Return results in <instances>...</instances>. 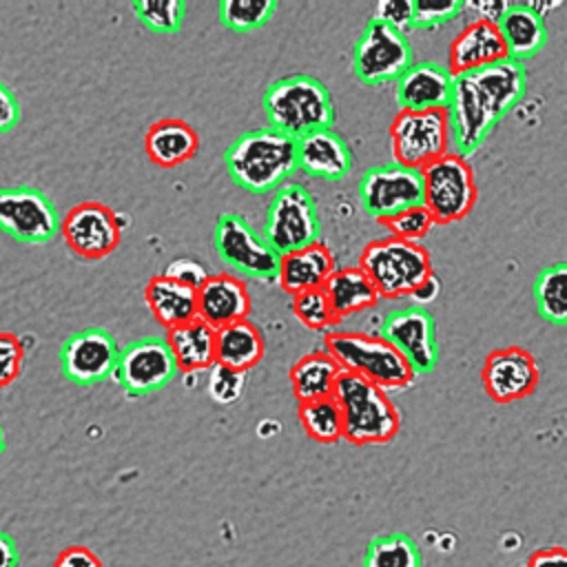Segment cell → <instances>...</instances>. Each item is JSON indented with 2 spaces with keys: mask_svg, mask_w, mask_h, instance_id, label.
Here are the masks:
<instances>
[{
  "mask_svg": "<svg viewBox=\"0 0 567 567\" xmlns=\"http://www.w3.org/2000/svg\"><path fill=\"white\" fill-rule=\"evenodd\" d=\"M527 71L523 62L501 60L478 71L454 75L447 122L452 153L472 155L494 128V124L523 97Z\"/></svg>",
  "mask_w": 567,
  "mask_h": 567,
  "instance_id": "1",
  "label": "cell"
},
{
  "mask_svg": "<svg viewBox=\"0 0 567 567\" xmlns=\"http://www.w3.org/2000/svg\"><path fill=\"white\" fill-rule=\"evenodd\" d=\"M268 126L299 140L315 131L332 128L334 106L326 84L308 73L279 78L264 93Z\"/></svg>",
  "mask_w": 567,
  "mask_h": 567,
  "instance_id": "2",
  "label": "cell"
},
{
  "mask_svg": "<svg viewBox=\"0 0 567 567\" xmlns=\"http://www.w3.org/2000/svg\"><path fill=\"white\" fill-rule=\"evenodd\" d=\"M332 401L341 412V439L348 443H388L401 430V414L388 392L352 372H339Z\"/></svg>",
  "mask_w": 567,
  "mask_h": 567,
  "instance_id": "3",
  "label": "cell"
},
{
  "mask_svg": "<svg viewBox=\"0 0 567 567\" xmlns=\"http://www.w3.org/2000/svg\"><path fill=\"white\" fill-rule=\"evenodd\" d=\"M226 168L244 190L268 193L297 171L295 140L270 126L248 131L228 146Z\"/></svg>",
  "mask_w": 567,
  "mask_h": 567,
  "instance_id": "4",
  "label": "cell"
},
{
  "mask_svg": "<svg viewBox=\"0 0 567 567\" xmlns=\"http://www.w3.org/2000/svg\"><path fill=\"white\" fill-rule=\"evenodd\" d=\"M323 350L339 370L352 372L381 390H403L416 381L408 361L379 334L330 330L323 337Z\"/></svg>",
  "mask_w": 567,
  "mask_h": 567,
  "instance_id": "5",
  "label": "cell"
},
{
  "mask_svg": "<svg viewBox=\"0 0 567 567\" xmlns=\"http://www.w3.org/2000/svg\"><path fill=\"white\" fill-rule=\"evenodd\" d=\"M357 266L372 281L379 299H403L434 272L425 246L396 237L370 241L361 250Z\"/></svg>",
  "mask_w": 567,
  "mask_h": 567,
  "instance_id": "6",
  "label": "cell"
},
{
  "mask_svg": "<svg viewBox=\"0 0 567 567\" xmlns=\"http://www.w3.org/2000/svg\"><path fill=\"white\" fill-rule=\"evenodd\" d=\"M423 206L434 224H454L465 219L476 199V177L467 157L447 153L421 168Z\"/></svg>",
  "mask_w": 567,
  "mask_h": 567,
  "instance_id": "7",
  "label": "cell"
},
{
  "mask_svg": "<svg viewBox=\"0 0 567 567\" xmlns=\"http://www.w3.org/2000/svg\"><path fill=\"white\" fill-rule=\"evenodd\" d=\"M261 237L277 255H286L319 241L321 221L317 204L306 186L284 184L270 199Z\"/></svg>",
  "mask_w": 567,
  "mask_h": 567,
  "instance_id": "8",
  "label": "cell"
},
{
  "mask_svg": "<svg viewBox=\"0 0 567 567\" xmlns=\"http://www.w3.org/2000/svg\"><path fill=\"white\" fill-rule=\"evenodd\" d=\"M392 162L421 171L452 153L447 111H396L390 124Z\"/></svg>",
  "mask_w": 567,
  "mask_h": 567,
  "instance_id": "9",
  "label": "cell"
},
{
  "mask_svg": "<svg viewBox=\"0 0 567 567\" xmlns=\"http://www.w3.org/2000/svg\"><path fill=\"white\" fill-rule=\"evenodd\" d=\"M213 244L219 259L233 270L264 284L277 281L279 255L241 215L221 213L215 221Z\"/></svg>",
  "mask_w": 567,
  "mask_h": 567,
  "instance_id": "10",
  "label": "cell"
},
{
  "mask_svg": "<svg viewBox=\"0 0 567 567\" xmlns=\"http://www.w3.org/2000/svg\"><path fill=\"white\" fill-rule=\"evenodd\" d=\"M412 64L408 38L385 22L368 20L352 53V71L368 86L394 82Z\"/></svg>",
  "mask_w": 567,
  "mask_h": 567,
  "instance_id": "11",
  "label": "cell"
},
{
  "mask_svg": "<svg viewBox=\"0 0 567 567\" xmlns=\"http://www.w3.org/2000/svg\"><path fill=\"white\" fill-rule=\"evenodd\" d=\"M126 219L102 202H80L71 206L60 219V233L66 246L84 259L109 257L120 239Z\"/></svg>",
  "mask_w": 567,
  "mask_h": 567,
  "instance_id": "12",
  "label": "cell"
},
{
  "mask_svg": "<svg viewBox=\"0 0 567 567\" xmlns=\"http://www.w3.org/2000/svg\"><path fill=\"white\" fill-rule=\"evenodd\" d=\"M359 197L363 210L383 224L396 213L423 204L421 171L401 166L396 162L372 166L359 182Z\"/></svg>",
  "mask_w": 567,
  "mask_h": 567,
  "instance_id": "13",
  "label": "cell"
},
{
  "mask_svg": "<svg viewBox=\"0 0 567 567\" xmlns=\"http://www.w3.org/2000/svg\"><path fill=\"white\" fill-rule=\"evenodd\" d=\"M175 359L164 337H144L124 346L117 354L113 379L128 396L157 392L177 374Z\"/></svg>",
  "mask_w": 567,
  "mask_h": 567,
  "instance_id": "14",
  "label": "cell"
},
{
  "mask_svg": "<svg viewBox=\"0 0 567 567\" xmlns=\"http://www.w3.org/2000/svg\"><path fill=\"white\" fill-rule=\"evenodd\" d=\"M0 230L20 244H47L60 233V215L42 190L0 188Z\"/></svg>",
  "mask_w": 567,
  "mask_h": 567,
  "instance_id": "15",
  "label": "cell"
},
{
  "mask_svg": "<svg viewBox=\"0 0 567 567\" xmlns=\"http://www.w3.org/2000/svg\"><path fill=\"white\" fill-rule=\"evenodd\" d=\"M379 337L408 361L416 377L434 370L439 361V341L430 310L408 306L385 315Z\"/></svg>",
  "mask_w": 567,
  "mask_h": 567,
  "instance_id": "16",
  "label": "cell"
},
{
  "mask_svg": "<svg viewBox=\"0 0 567 567\" xmlns=\"http://www.w3.org/2000/svg\"><path fill=\"white\" fill-rule=\"evenodd\" d=\"M481 381L487 396L496 403H514L529 396L540 381L534 354L520 346L492 350L483 363Z\"/></svg>",
  "mask_w": 567,
  "mask_h": 567,
  "instance_id": "17",
  "label": "cell"
},
{
  "mask_svg": "<svg viewBox=\"0 0 567 567\" xmlns=\"http://www.w3.org/2000/svg\"><path fill=\"white\" fill-rule=\"evenodd\" d=\"M120 348L111 332L86 328L71 334L60 348L62 374L80 385L104 381L113 374Z\"/></svg>",
  "mask_w": 567,
  "mask_h": 567,
  "instance_id": "18",
  "label": "cell"
},
{
  "mask_svg": "<svg viewBox=\"0 0 567 567\" xmlns=\"http://www.w3.org/2000/svg\"><path fill=\"white\" fill-rule=\"evenodd\" d=\"M454 75L436 62H412L396 80L399 111H443L452 97Z\"/></svg>",
  "mask_w": 567,
  "mask_h": 567,
  "instance_id": "19",
  "label": "cell"
},
{
  "mask_svg": "<svg viewBox=\"0 0 567 567\" xmlns=\"http://www.w3.org/2000/svg\"><path fill=\"white\" fill-rule=\"evenodd\" d=\"M252 310V299L246 284L230 275H210L197 290V319L210 328H224L248 319Z\"/></svg>",
  "mask_w": 567,
  "mask_h": 567,
  "instance_id": "20",
  "label": "cell"
},
{
  "mask_svg": "<svg viewBox=\"0 0 567 567\" xmlns=\"http://www.w3.org/2000/svg\"><path fill=\"white\" fill-rule=\"evenodd\" d=\"M297 168L310 177L339 182L352 171V153L332 128L308 133L295 140Z\"/></svg>",
  "mask_w": 567,
  "mask_h": 567,
  "instance_id": "21",
  "label": "cell"
},
{
  "mask_svg": "<svg viewBox=\"0 0 567 567\" xmlns=\"http://www.w3.org/2000/svg\"><path fill=\"white\" fill-rule=\"evenodd\" d=\"M505 58H507L505 44L501 40L496 24L472 20L461 29V33L450 44L447 71L452 75H461V73L478 71L483 66L496 64Z\"/></svg>",
  "mask_w": 567,
  "mask_h": 567,
  "instance_id": "22",
  "label": "cell"
},
{
  "mask_svg": "<svg viewBox=\"0 0 567 567\" xmlns=\"http://www.w3.org/2000/svg\"><path fill=\"white\" fill-rule=\"evenodd\" d=\"M334 257L323 241H315L299 250L279 255L277 281L288 295H299L312 288H321L334 272Z\"/></svg>",
  "mask_w": 567,
  "mask_h": 567,
  "instance_id": "23",
  "label": "cell"
},
{
  "mask_svg": "<svg viewBox=\"0 0 567 567\" xmlns=\"http://www.w3.org/2000/svg\"><path fill=\"white\" fill-rule=\"evenodd\" d=\"M496 29L505 44L507 58L516 62L536 55L547 42L545 20L532 2H509L496 22Z\"/></svg>",
  "mask_w": 567,
  "mask_h": 567,
  "instance_id": "24",
  "label": "cell"
},
{
  "mask_svg": "<svg viewBox=\"0 0 567 567\" xmlns=\"http://www.w3.org/2000/svg\"><path fill=\"white\" fill-rule=\"evenodd\" d=\"M199 148L197 131L179 117H162L153 122L144 135L148 159L164 168H175L188 162Z\"/></svg>",
  "mask_w": 567,
  "mask_h": 567,
  "instance_id": "25",
  "label": "cell"
},
{
  "mask_svg": "<svg viewBox=\"0 0 567 567\" xmlns=\"http://www.w3.org/2000/svg\"><path fill=\"white\" fill-rule=\"evenodd\" d=\"M166 343L175 365L184 374L208 370L215 363V328L202 319H190L177 328L166 330Z\"/></svg>",
  "mask_w": 567,
  "mask_h": 567,
  "instance_id": "26",
  "label": "cell"
},
{
  "mask_svg": "<svg viewBox=\"0 0 567 567\" xmlns=\"http://www.w3.org/2000/svg\"><path fill=\"white\" fill-rule=\"evenodd\" d=\"M144 299L157 323L166 330L197 317V292L164 275H155L144 286Z\"/></svg>",
  "mask_w": 567,
  "mask_h": 567,
  "instance_id": "27",
  "label": "cell"
},
{
  "mask_svg": "<svg viewBox=\"0 0 567 567\" xmlns=\"http://www.w3.org/2000/svg\"><path fill=\"white\" fill-rule=\"evenodd\" d=\"M321 288L326 292V299L337 321L354 312H361L365 308H372L379 301V295L372 281L365 277V272L359 266L334 268V272L326 279Z\"/></svg>",
  "mask_w": 567,
  "mask_h": 567,
  "instance_id": "28",
  "label": "cell"
},
{
  "mask_svg": "<svg viewBox=\"0 0 567 567\" xmlns=\"http://www.w3.org/2000/svg\"><path fill=\"white\" fill-rule=\"evenodd\" d=\"M264 348L261 330L248 319L215 330V363L226 368L252 370L261 361Z\"/></svg>",
  "mask_w": 567,
  "mask_h": 567,
  "instance_id": "29",
  "label": "cell"
},
{
  "mask_svg": "<svg viewBox=\"0 0 567 567\" xmlns=\"http://www.w3.org/2000/svg\"><path fill=\"white\" fill-rule=\"evenodd\" d=\"M339 372V365L323 348L303 354L290 368V383L297 401L306 403L317 399H330Z\"/></svg>",
  "mask_w": 567,
  "mask_h": 567,
  "instance_id": "30",
  "label": "cell"
},
{
  "mask_svg": "<svg viewBox=\"0 0 567 567\" xmlns=\"http://www.w3.org/2000/svg\"><path fill=\"white\" fill-rule=\"evenodd\" d=\"M363 567H423V558L408 534H385L368 543Z\"/></svg>",
  "mask_w": 567,
  "mask_h": 567,
  "instance_id": "31",
  "label": "cell"
},
{
  "mask_svg": "<svg viewBox=\"0 0 567 567\" xmlns=\"http://www.w3.org/2000/svg\"><path fill=\"white\" fill-rule=\"evenodd\" d=\"M565 284H567V268L565 261H558L545 268L534 284V297L538 312L545 321L554 326H565L567 319V301H565Z\"/></svg>",
  "mask_w": 567,
  "mask_h": 567,
  "instance_id": "32",
  "label": "cell"
},
{
  "mask_svg": "<svg viewBox=\"0 0 567 567\" xmlns=\"http://www.w3.org/2000/svg\"><path fill=\"white\" fill-rule=\"evenodd\" d=\"M299 421L303 432L319 443H337L341 439V412L330 399H317L299 403Z\"/></svg>",
  "mask_w": 567,
  "mask_h": 567,
  "instance_id": "33",
  "label": "cell"
},
{
  "mask_svg": "<svg viewBox=\"0 0 567 567\" xmlns=\"http://www.w3.org/2000/svg\"><path fill=\"white\" fill-rule=\"evenodd\" d=\"M277 9L275 0H221L219 20L233 31H250L264 27Z\"/></svg>",
  "mask_w": 567,
  "mask_h": 567,
  "instance_id": "34",
  "label": "cell"
},
{
  "mask_svg": "<svg viewBox=\"0 0 567 567\" xmlns=\"http://www.w3.org/2000/svg\"><path fill=\"white\" fill-rule=\"evenodd\" d=\"M133 11L142 24L155 33H175L182 27L186 2L184 0H137Z\"/></svg>",
  "mask_w": 567,
  "mask_h": 567,
  "instance_id": "35",
  "label": "cell"
},
{
  "mask_svg": "<svg viewBox=\"0 0 567 567\" xmlns=\"http://www.w3.org/2000/svg\"><path fill=\"white\" fill-rule=\"evenodd\" d=\"M292 312L295 317L310 330L330 332L339 323L330 310L323 288H312L292 297Z\"/></svg>",
  "mask_w": 567,
  "mask_h": 567,
  "instance_id": "36",
  "label": "cell"
},
{
  "mask_svg": "<svg viewBox=\"0 0 567 567\" xmlns=\"http://www.w3.org/2000/svg\"><path fill=\"white\" fill-rule=\"evenodd\" d=\"M383 226L390 230V237L419 244L432 230L434 219L427 213V208L423 204H419V206H410V208L396 213L394 217L385 219Z\"/></svg>",
  "mask_w": 567,
  "mask_h": 567,
  "instance_id": "37",
  "label": "cell"
},
{
  "mask_svg": "<svg viewBox=\"0 0 567 567\" xmlns=\"http://www.w3.org/2000/svg\"><path fill=\"white\" fill-rule=\"evenodd\" d=\"M244 385H246V372L226 368L221 363H213L208 368V396L219 403V405H230L235 403L241 394H244Z\"/></svg>",
  "mask_w": 567,
  "mask_h": 567,
  "instance_id": "38",
  "label": "cell"
},
{
  "mask_svg": "<svg viewBox=\"0 0 567 567\" xmlns=\"http://www.w3.org/2000/svg\"><path fill=\"white\" fill-rule=\"evenodd\" d=\"M24 361V346L13 332H0V390L11 385Z\"/></svg>",
  "mask_w": 567,
  "mask_h": 567,
  "instance_id": "39",
  "label": "cell"
},
{
  "mask_svg": "<svg viewBox=\"0 0 567 567\" xmlns=\"http://www.w3.org/2000/svg\"><path fill=\"white\" fill-rule=\"evenodd\" d=\"M463 13V2H412L414 27H436Z\"/></svg>",
  "mask_w": 567,
  "mask_h": 567,
  "instance_id": "40",
  "label": "cell"
},
{
  "mask_svg": "<svg viewBox=\"0 0 567 567\" xmlns=\"http://www.w3.org/2000/svg\"><path fill=\"white\" fill-rule=\"evenodd\" d=\"M372 20L385 22L388 27H392L399 33H408L414 22H412V2L410 0H383L374 7Z\"/></svg>",
  "mask_w": 567,
  "mask_h": 567,
  "instance_id": "41",
  "label": "cell"
},
{
  "mask_svg": "<svg viewBox=\"0 0 567 567\" xmlns=\"http://www.w3.org/2000/svg\"><path fill=\"white\" fill-rule=\"evenodd\" d=\"M162 275L168 277V279H173V281H179V284H184V286L193 288L195 292H197V290L202 288V284L210 277L208 270H206L199 261L188 259V257L173 259V261L166 266V270H164Z\"/></svg>",
  "mask_w": 567,
  "mask_h": 567,
  "instance_id": "42",
  "label": "cell"
},
{
  "mask_svg": "<svg viewBox=\"0 0 567 567\" xmlns=\"http://www.w3.org/2000/svg\"><path fill=\"white\" fill-rule=\"evenodd\" d=\"M53 567H104L97 554L84 545H71L55 556Z\"/></svg>",
  "mask_w": 567,
  "mask_h": 567,
  "instance_id": "43",
  "label": "cell"
},
{
  "mask_svg": "<svg viewBox=\"0 0 567 567\" xmlns=\"http://www.w3.org/2000/svg\"><path fill=\"white\" fill-rule=\"evenodd\" d=\"M20 120V104L13 91L0 80V135L9 133Z\"/></svg>",
  "mask_w": 567,
  "mask_h": 567,
  "instance_id": "44",
  "label": "cell"
},
{
  "mask_svg": "<svg viewBox=\"0 0 567 567\" xmlns=\"http://www.w3.org/2000/svg\"><path fill=\"white\" fill-rule=\"evenodd\" d=\"M525 567H567V549L551 545L529 554Z\"/></svg>",
  "mask_w": 567,
  "mask_h": 567,
  "instance_id": "45",
  "label": "cell"
},
{
  "mask_svg": "<svg viewBox=\"0 0 567 567\" xmlns=\"http://www.w3.org/2000/svg\"><path fill=\"white\" fill-rule=\"evenodd\" d=\"M441 295V279L432 272L430 277H425L410 295H408V299L412 301V306H416V308H425L427 303H432V301H436V297Z\"/></svg>",
  "mask_w": 567,
  "mask_h": 567,
  "instance_id": "46",
  "label": "cell"
},
{
  "mask_svg": "<svg viewBox=\"0 0 567 567\" xmlns=\"http://www.w3.org/2000/svg\"><path fill=\"white\" fill-rule=\"evenodd\" d=\"M507 4H509V2H492V0H487V2H467V4H463V7H465V9H476L474 20H483V22L496 24V22L501 20V16L505 13Z\"/></svg>",
  "mask_w": 567,
  "mask_h": 567,
  "instance_id": "47",
  "label": "cell"
},
{
  "mask_svg": "<svg viewBox=\"0 0 567 567\" xmlns=\"http://www.w3.org/2000/svg\"><path fill=\"white\" fill-rule=\"evenodd\" d=\"M20 554L13 538L0 529V567H18Z\"/></svg>",
  "mask_w": 567,
  "mask_h": 567,
  "instance_id": "48",
  "label": "cell"
},
{
  "mask_svg": "<svg viewBox=\"0 0 567 567\" xmlns=\"http://www.w3.org/2000/svg\"><path fill=\"white\" fill-rule=\"evenodd\" d=\"M2 450H4V434H2V427H0V454H2Z\"/></svg>",
  "mask_w": 567,
  "mask_h": 567,
  "instance_id": "49",
  "label": "cell"
},
{
  "mask_svg": "<svg viewBox=\"0 0 567 567\" xmlns=\"http://www.w3.org/2000/svg\"><path fill=\"white\" fill-rule=\"evenodd\" d=\"M514 567H516V565H514Z\"/></svg>",
  "mask_w": 567,
  "mask_h": 567,
  "instance_id": "50",
  "label": "cell"
}]
</instances>
